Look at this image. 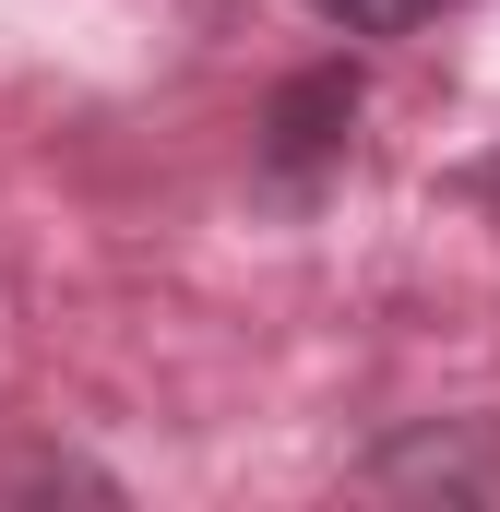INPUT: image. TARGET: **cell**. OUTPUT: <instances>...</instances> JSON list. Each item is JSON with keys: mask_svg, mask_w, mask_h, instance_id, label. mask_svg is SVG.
Here are the masks:
<instances>
[{"mask_svg": "<svg viewBox=\"0 0 500 512\" xmlns=\"http://www.w3.org/2000/svg\"><path fill=\"white\" fill-rule=\"evenodd\" d=\"M358 108H370L358 60H310V72H286V84H274V108H262V191L310 203V191L358 155Z\"/></svg>", "mask_w": 500, "mask_h": 512, "instance_id": "1", "label": "cell"}, {"mask_svg": "<svg viewBox=\"0 0 500 512\" xmlns=\"http://www.w3.org/2000/svg\"><path fill=\"white\" fill-rule=\"evenodd\" d=\"M370 501H500V417H405L358 453Z\"/></svg>", "mask_w": 500, "mask_h": 512, "instance_id": "2", "label": "cell"}, {"mask_svg": "<svg viewBox=\"0 0 500 512\" xmlns=\"http://www.w3.org/2000/svg\"><path fill=\"white\" fill-rule=\"evenodd\" d=\"M334 36H417V24H441V12H465V0H310Z\"/></svg>", "mask_w": 500, "mask_h": 512, "instance_id": "3", "label": "cell"}, {"mask_svg": "<svg viewBox=\"0 0 500 512\" xmlns=\"http://www.w3.org/2000/svg\"><path fill=\"white\" fill-rule=\"evenodd\" d=\"M36 489H84V501H120V477H108V465H72V453H36V465L12 477V501H36Z\"/></svg>", "mask_w": 500, "mask_h": 512, "instance_id": "4", "label": "cell"}, {"mask_svg": "<svg viewBox=\"0 0 500 512\" xmlns=\"http://www.w3.org/2000/svg\"><path fill=\"white\" fill-rule=\"evenodd\" d=\"M465 203H489V215H500V143L477 155V167H465Z\"/></svg>", "mask_w": 500, "mask_h": 512, "instance_id": "5", "label": "cell"}]
</instances>
